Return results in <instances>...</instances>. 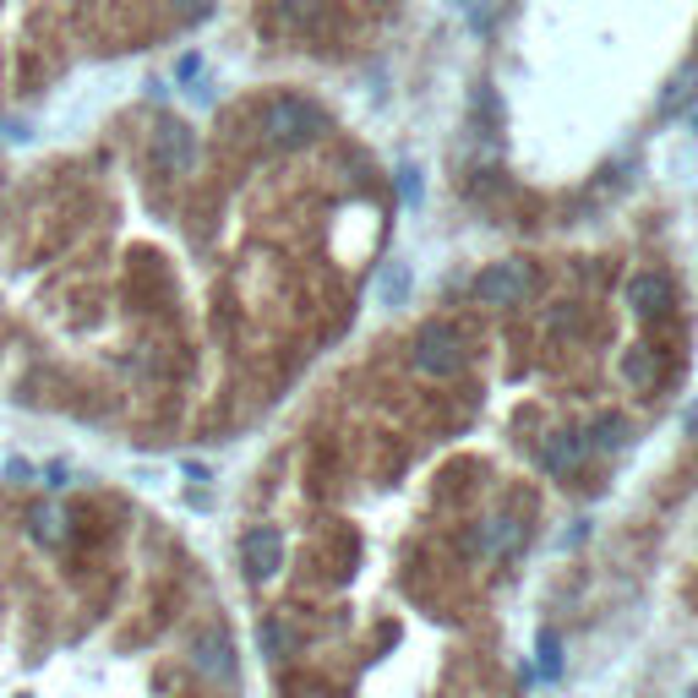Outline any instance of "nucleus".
<instances>
[{"label":"nucleus","instance_id":"1","mask_svg":"<svg viewBox=\"0 0 698 698\" xmlns=\"http://www.w3.org/2000/svg\"><path fill=\"white\" fill-rule=\"evenodd\" d=\"M410 361H415V372H421V377H437V383H448V377H459V372L470 366V356H464L459 333H453V327H437V322L415 333V344H410Z\"/></svg>","mask_w":698,"mask_h":698},{"label":"nucleus","instance_id":"2","mask_svg":"<svg viewBox=\"0 0 698 698\" xmlns=\"http://www.w3.org/2000/svg\"><path fill=\"white\" fill-rule=\"evenodd\" d=\"M262 132H267L273 148H306L322 132V110L306 104V99H295V94H284V99H273L262 110Z\"/></svg>","mask_w":698,"mask_h":698},{"label":"nucleus","instance_id":"3","mask_svg":"<svg viewBox=\"0 0 698 698\" xmlns=\"http://www.w3.org/2000/svg\"><path fill=\"white\" fill-rule=\"evenodd\" d=\"M524 289H529L524 262H491L486 273H475V300H486V306H513V300H524Z\"/></svg>","mask_w":698,"mask_h":698},{"label":"nucleus","instance_id":"4","mask_svg":"<svg viewBox=\"0 0 698 698\" xmlns=\"http://www.w3.org/2000/svg\"><path fill=\"white\" fill-rule=\"evenodd\" d=\"M240 562H246V573L251 578H273L278 568H284V535L278 529H246V540H240Z\"/></svg>","mask_w":698,"mask_h":698},{"label":"nucleus","instance_id":"5","mask_svg":"<svg viewBox=\"0 0 698 698\" xmlns=\"http://www.w3.org/2000/svg\"><path fill=\"white\" fill-rule=\"evenodd\" d=\"M191 660H197V671L213 676V682H229V676H235V649H229L224 633H202V638L191 644Z\"/></svg>","mask_w":698,"mask_h":698},{"label":"nucleus","instance_id":"6","mask_svg":"<svg viewBox=\"0 0 698 698\" xmlns=\"http://www.w3.org/2000/svg\"><path fill=\"white\" fill-rule=\"evenodd\" d=\"M153 153H159V164H170V170H191V159H197L191 126L164 121V126H159V137H153Z\"/></svg>","mask_w":698,"mask_h":698},{"label":"nucleus","instance_id":"7","mask_svg":"<svg viewBox=\"0 0 698 698\" xmlns=\"http://www.w3.org/2000/svg\"><path fill=\"white\" fill-rule=\"evenodd\" d=\"M589 459V443H584V432H562V437H551L546 448H540V464H546V475H568V470H578Z\"/></svg>","mask_w":698,"mask_h":698},{"label":"nucleus","instance_id":"8","mask_svg":"<svg viewBox=\"0 0 698 698\" xmlns=\"http://www.w3.org/2000/svg\"><path fill=\"white\" fill-rule=\"evenodd\" d=\"M627 306H633V311H644V316H655V311H665V306H671V284H665L660 273H633V284H627Z\"/></svg>","mask_w":698,"mask_h":698},{"label":"nucleus","instance_id":"9","mask_svg":"<svg viewBox=\"0 0 698 698\" xmlns=\"http://www.w3.org/2000/svg\"><path fill=\"white\" fill-rule=\"evenodd\" d=\"M693 94H698V66H682V72L665 83V94H660V115H676Z\"/></svg>","mask_w":698,"mask_h":698},{"label":"nucleus","instance_id":"10","mask_svg":"<svg viewBox=\"0 0 698 698\" xmlns=\"http://www.w3.org/2000/svg\"><path fill=\"white\" fill-rule=\"evenodd\" d=\"M513 540H519V519H491V524L475 535V551H481V557H497V551H508Z\"/></svg>","mask_w":698,"mask_h":698},{"label":"nucleus","instance_id":"11","mask_svg":"<svg viewBox=\"0 0 698 698\" xmlns=\"http://www.w3.org/2000/svg\"><path fill=\"white\" fill-rule=\"evenodd\" d=\"M377 300H383V306H404V300H410V262L383 267V278H377Z\"/></svg>","mask_w":698,"mask_h":698},{"label":"nucleus","instance_id":"12","mask_svg":"<svg viewBox=\"0 0 698 698\" xmlns=\"http://www.w3.org/2000/svg\"><path fill=\"white\" fill-rule=\"evenodd\" d=\"M584 443H589L595 453H611V448L627 443V421H622V415H600V421H595V437H584Z\"/></svg>","mask_w":698,"mask_h":698},{"label":"nucleus","instance_id":"13","mask_svg":"<svg viewBox=\"0 0 698 698\" xmlns=\"http://www.w3.org/2000/svg\"><path fill=\"white\" fill-rule=\"evenodd\" d=\"M257 644H262V655H273V660H278V655L289 649V633H284V622H262V627H257Z\"/></svg>","mask_w":698,"mask_h":698},{"label":"nucleus","instance_id":"14","mask_svg":"<svg viewBox=\"0 0 698 698\" xmlns=\"http://www.w3.org/2000/svg\"><path fill=\"white\" fill-rule=\"evenodd\" d=\"M562 671V644H557V633L546 627L540 633V676H557Z\"/></svg>","mask_w":698,"mask_h":698},{"label":"nucleus","instance_id":"15","mask_svg":"<svg viewBox=\"0 0 698 698\" xmlns=\"http://www.w3.org/2000/svg\"><path fill=\"white\" fill-rule=\"evenodd\" d=\"M399 191H404V202H410V208L421 202V170H415V164H404V170H399Z\"/></svg>","mask_w":698,"mask_h":698},{"label":"nucleus","instance_id":"16","mask_svg":"<svg viewBox=\"0 0 698 698\" xmlns=\"http://www.w3.org/2000/svg\"><path fill=\"white\" fill-rule=\"evenodd\" d=\"M322 12V0H284V17L289 23H306V17H316Z\"/></svg>","mask_w":698,"mask_h":698},{"label":"nucleus","instance_id":"17","mask_svg":"<svg viewBox=\"0 0 698 698\" xmlns=\"http://www.w3.org/2000/svg\"><path fill=\"white\" fill-rule=\"evenodd\" d=\"M622 372H627V383H649V356H638V349H633V356L622 361Z\"/></svg>","mask_w":698,"mask_h":698},{"label":"nucleus","instance_id":"18","mask_svg":"<svg viewBox=\"0 0 698 698\" xmlns=\"http://www.w3.org/2000/svg\"><path fill=\"white\" fill-rule=\"evenodd\" d=\"M208 7H213V0H175V12H180V17H202Z\"/></svg>","mask_w":698,"mask_h":698},{"label":"nucleus","instance_id":"19","mask_svg":"<svg viewBox=\"0 0 698 698\" xmlns=\"http://www.w3.org/2000/svg\"><path fill=\"white\" fill-rule=\"evenodd\" d=\"M693 132H698V104H693Z\"/></svg>","mask_w":698,"mask_h":698},{"label":"nucleus","instance_id":"20","mask_svg":"<svg viewBox=\"0 0 698 698\" xmlns=\"http://www.w3.org/2000/svg\"><path fill=\"white\" fill-rule=\"evenodd\" d=\"M693 698H698V693H693Z\"/></svg>","mask_w":698,"mask_h":698}]
</instances>
